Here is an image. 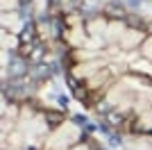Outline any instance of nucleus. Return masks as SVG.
<instances>
[{
    "label": "nucleus",
    "instance_id": "f257e3e1",
    "mask_svg": "<svg viewBox=\"0 0 152 150\" xmlns=\"http://www.w3.org/2000/svg\"><path fill=\"white\" fill-rule=\"evenodd\" d=\"M50 16L73 98L152 148V18L118 0H52Z\"/></svg>",
    "mask_w": 152,
    "mask_h": 150
},
{
    "label": "nucleus",
    "instance_id": "f03ea898",
    "mask_svg": "<svg viewBox=\"0 0 152 150\" xmlns=\"http://www.w3.org/2000/svg\"><path fill=\"white\" fill-rule=\"evenodd\" d=\"M2 150H104L95 125H84L61 107L34 96L2 98Z\"/></svg>",
    "mask_w": 152,
    "mask_h": 150
}]
</instances>
